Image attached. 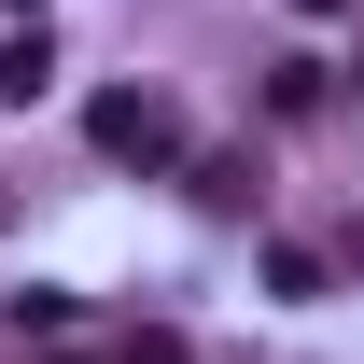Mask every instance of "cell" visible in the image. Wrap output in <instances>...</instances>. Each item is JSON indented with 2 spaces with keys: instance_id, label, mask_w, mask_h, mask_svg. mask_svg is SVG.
<instances>
[{
  "instance_id": "1",
  "label": "cell",
  "mask_w": 364,
  "mask_h": 364,
  "mask_svg": "<svg viewBox=\"0 0 364 364\" xmlns=\"http://www.w3.org/2000/svg\"><path fill=\"white\" fill-rule=\"evenodd\" d=\"M98 140H112V154H182L168 98H98Z\"/></svg>"
},
{
  "instance_id": "2",
  "label": "cell",
  "mask_w": 364,
  "mask_h": 364,
  "mask_svg": "<svg viewBox=\"0 0 364 364\" xmlns=\"http://www.w3.org/2000/svg\"><path fill=\"white\" fill-rule=\"evenodd\" d=\"M294 14H336V0H294Z\"/></svg>"
}]
</instances>
